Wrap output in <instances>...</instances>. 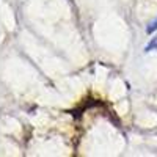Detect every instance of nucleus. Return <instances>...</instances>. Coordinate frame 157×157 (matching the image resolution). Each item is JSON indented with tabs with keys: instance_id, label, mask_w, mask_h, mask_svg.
Returning <instances> with one entry per match:
<instances>
[{
	"instance_id": "1",
	"label": "nucleus",
	"mask_w": 157,
	"mask_h": 157,
	"mask_svg": "<svg viewBox=\"0 0 157 157\" xmlns=\"http://www.w3.org/2000/svg\"><path fill=\"white\" fill-rule=\"evenodd\" d=\"M154 49H157V38H154L152 41L145 47V52H151V50H154Z\"/></svg>"
},
{
	"instance_id": "2",
	"label": "nucleus",
	"mask_w": 157,
	"mask_h": 157,
	"mask_svg": "<svg viewBox=\"0 0 157 157\" xmlns=\"http://www.w3.org/2000/svg\"><path fill=\"white\" fill-rule=\"evenodd\" d=\"M155 30H157V19H155V21H152V22L148 25L146 32H148V33H152V32H155Z\"/></svg>"
}]
</instances>
